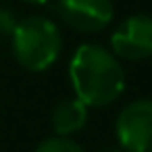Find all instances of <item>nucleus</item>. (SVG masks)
<instances>
[{
	"label": "nucleus",
	"instance_id": "nucleus-1",
	"mask_svg": "<svg viewBox=\"0 0 152 152\" xmlns=\"http://www.w3.org/2000/svg\"><path fill=\"white\" fill-rule=\"evenodd\" d=\"M69 79L88 108L108 106L125 92V69L121 61L102 44H81L71 56Z\"/></svg>",
	"mask_w": 152,
	"mask_h": 152
},
{
	"label": "nucleus",
	"instance_id": "nucleus-2",
	"mask_svg": "<svg viewBox=\"0 0 152 152\" xmlns=\"http://www.w3.org/2000/svg\"><path fill=\"white\" fill-rule=\"evenodd\" d=\"M11 46L17 63L23 69L42 73L58 61L63 50V36L52 19L31 15L19 21L11 38Z\"/></svg>",
	"mask_w": 152,
	"mask_h": 152
},
{
	"label": "nucleus",
	"instance_id": "nucleus-3",
	"mask_svg": "<svg viewBox=\"0 0 152 152\" xmlns=\"http://www.w3.org/2000/svg\"><path fill=\"white\" fill-rule=\"evenodd\" d=\"M115 135L125 152H152V100L129 102L115 121Z\"/></svg>",
	"mask_w": 152,
	"mask_h": 152
},
{
	"label": "nucleus",
	"instance_id": "nucleus-4",
	"mask_svg": "<svg viewBox=\"0 0 152 152\" xmlns=\"http://www.w3.org/2000/svg\"><path fill=\"white\" fill-rule=\"evenodd\" d=\"M110 52L119 61H146L152 56V17L137 13L123 19L110 34Z\"/></svg>",
	"mask_w": 152,
	"mask_h": 152
},
{
	"label": "nucleus",
	"instance_id": "nucleus-5",
	"mask_svg": "<svg viewBox=\"0 0 152 152\" xmlns=\"http://www.w3.org/2000/svg\"><path fill=\"white\" fill-rule=\"evenodd\" d=\"M56 9L63 21L81 34L102 31L113 23L115 17V7L110 0H58Z\"/></svg>",
	"mask_w": 152,
	"mask_h": 152
},
{
	"label": "nucleus",
	"instance_id": "nucleus-6",
	"mask_svg": "<svg viewBox=\"0 0 152 152\" xmlns=\"http://www.w3.org/2000/svg\"><path fill=\"white\" fill-rule=\"evenodd\" d=\"M88 106L79 98H65L52 108V129L56 135L71 137L88 123Z\"/></svg>",
	"mask_w": 152,
	"mask_h": 152
},
{
	"label": "nucleus",
	"instance_id": "nucleus-7",
	"mask_svg": "<svg viewBox=\"0 0 152 152\" xmlns=\"http://www.w3.org/2000/svg\"><path fill=\"white\" fill-rule=\"evenodd\" d=\"M36 152H86L75 140L65 137V135H52L46 137L38 144Z\"/></svg>",
	"mask_w": 152,
	"mask_h": 152
},
{
	"label": "nucleus",
	"instance_id": "nucleus-8",
	"mask_svg": "<svg viewBox=\"0 0 152 152\" xmlns=\"http://www.w3.org/2000/svg\"><path fill=\"white\" fill-rule=\"evenodd\" d=\"M17 25L19 19L11 9H0V38H13Z\"/></svg>",
	"mask_w": 152,
	"mask_h": 152
},
{
	"label": "nucleus",
	"instance_id": "nucleus-9",
	"mask_svg": "<svg viewBox=\"0 0 152 152\" xmlns=\"http://www.w3.org/2000/svg\"><path fill=\"white\" fill-rule=\"evenodd\" d=\"M23 2H27V4H46L48 0H23Z\"/></svg>",
	"mask_w": 152,
	"mask_h": 152
},
{
	"label": "nucleus",
	"instance_id": "nucleus-10",
	"mask_svg": "<svg viewBox=\"0 0 152 152\" xmlns=\"http://www.w3.org/2000/svg\"><path fill=\"white\" fill-rule=\"evenodd\" d=\"M110 152H125V150H121V148H119V150H110Z\"/></svg>",
	"mask_w": 152,
	"mask_h": 152
}]
</instances>
